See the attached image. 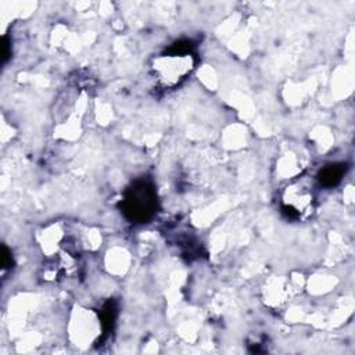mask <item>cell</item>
I'll return each mask as SVG.
<instances>
[{
  "label": "cell",
  "instance_id": "2",
  "mask_svg": "<svg viewBox=\"0 0 355 355\" xmlns=\"http://www.w3.org/2000/svg\"><path fill=\"white\" fill-rule=\"evenodd\" d=\"M196 68V55L190 42H179L151 62V73L158 86L173 89L184 82Z\"/></svg>",
  "mask_w": 355,
  "mask_h": 355
},
{
  "label": "cell",
  "instance_id": "3",
  "mask_svg": "<svg viewBox=\"0 0 355 355\" xmlns=\"http://www.w3.org/2000/svg\"><path fill=\"white\" fill-rule=\"evenodd\" d=\"M316 184L306 176L290 182L282 191V214L290 220H305L316 209Z\"/></svg>",
  "mask_w": 355,
  "mask_h": 355
},
{
  "label": "cell",
  "instance_id": "1",
  "mask_svg": "<svg viewBox=\"0 0 355 355\" xmlns=\"http://www.w3.org/2000/svg\"><path fill=\"white\" fill-rule=\"evenodd\" d=\"M39 247L53 276L72 273L82 257L83 241L78 227L58 220L47 225L39 233Z\"/></svg>",
  "mask_w": 355,
  "mask_h": 355
},
{
  "label": "cell",
  "instance_id": "5",
  "mask_svg": "<svg viewBox=\"0 0 355 355\" xmlns=\"http://www.w3.org/2000/svg\"><path fill=\"white\" fill-rule=\"evenodd\" d=\"M345 173V165L343 164H329L323 166L318 173V182L320 186L333 187L336 186Z\"/></svg>",
  "mask_w": 355,
  "mask_h": 355
},
{
  "label": "cell",
  "instance_id": "4",
  "mask_svg": "<svg viewBox=\"0 0 355 355\" xmlns=\"http://www.w3.org/2000/svg\"><path fill=\"white\" fill-rule=\"evenodd\" d=\"M121 212L132 223H147L157 212L158 201L154 184L147 179L133 182L123 193Z\"/></svg>",
  "mask_w": 355,
  "mask_h": 355
},
{
  "label": "cell",
  "instance_id": "6",
  "mask_svg": "<svg viewBox=\"0 0 355 355\" xmlns=\"http://www.w3.org/2000/svg\"><path fill=\"white\" fill-rule=\"evenodd\" d=\"M1 265H3V269H7L12 265L11 252L4 245H3V252H1Z\"/></svg>",
  "mask_w": 355,
  "mask_h": 355
}]
</instances>
